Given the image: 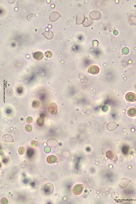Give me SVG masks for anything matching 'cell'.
<instances>
[{
    "label": "cell",
    "instance_id": "2",
    "mask_svg": "<svg viewBox=\"0 0 136 204\" xmlns=\"http://www.w3.org/2000/svg\"><path fill=\"white\" fill-rule=\"evenodd\" d=\"M54 188V186L52 183H47L44 187V194L47 195L52 194L53 192Z\"/></svg>",
    "mask_w": 136,
    "mask_h": 204
},
{
    "label": "cell",
    "instance_id": "9",
    "mask_svg": "<svg viewBox=\"0 0 136 204\" xmlns=\"http://www.w3.org/2000/svg\"><path fill=\"white\" fill-rule=\"evenodd\" d=\"M33 58L37 61H40L43 59L44 55L42 52L40 51L34 52L33 54Z\"/></svg>",
    "mask_w": 136,
    "mask_h": 204
},
{
    "label": "cell",
    "instance_id": "17",
    "mask_svg": "<svg viewBox=\"0 0 136 204\" xmlns=\"http://www.w3.org/2000/svg\"><path fill=\"white\" fill-rule=\"evenodd\" d=\"M127 114L129 116L134 117L136 116V108H132L128 109L127 111Z\"/></svg>",
    "mask_w": 136,
    "mask_h": 204
},
{
    "label": "cell",
    "instance_id": "31",
    "mask_svg": "<svg viewBox=\"0 0 136 204\" xmlns=\"http://www.w3.org/2000/svg\"><path fill=\"white\" fill-rule=\"evenodd\" d=\"M93 43L94 44H95V45H94V46H95V45L96 44L97 45V44L98 43V42H97V41L95 40L93 41Z\"/></svg>",
    "mask_w": 136,
    "mask_h": 204
},
{
    "label": "cell",
    "instance_id": "23",
    "mask_svg": "<svg viewBox=\"0 0 136 204\" xmlns=\"http://www.w3.org/2000/svg\"><path fill=\"white\" fill-rule=\"evenodd\" d=\"M31 144L32 146L34 147H37L39 146L38 143L35 140L32 141L31 142Z\"/></svg>",
    "mask_w": 136,
    "mask_h": 204
},
{
    "label": "cell",
    "instance_id": "6",
    "mask_svg": "<svg viewBox=\"0 0 136 204\" xmlns=\"http://www.w3.org/2000/svg\"><path fill=\"white\" fill-rule=\"evenodd\" d=\"M60 17L59 13L56 12H53L51 13L49 19L51 21L54 22L57 20Z\"/></svg>",
    "mask_w": 136,
    "mask_h": 204
},
{
    "label": "cell",
    "instance_id": "10",
    "mask_svg": "<svg viewBox=\"0 0 136 204\" xmlns=\"http://www.w3.org/2000/svg\"><path fill=\"white\" fill-rule=\"evenodd\" d=\"M3 141L5 142H14V138L11 135L6 134L4 135L2 137Z\"/></svg>",
    "mask_w": 136,
    "mask_h": 204
},
{
    "label": "cell",
    "instance_id": "4",
    "mask_svg": "<svg viewBox=\"0 0 136 204\" xmlns=\"http://www.w3.org/2000/svg\"><path fill=\"white\" fill-rule=\"evenodd\" d=\"M125 98L126 100L130 102H135L136 101V95L132 92H129L126 94Z\"/></svg>",
    "mask_w": 136,
    "mask_h": 204
},
{
    "label": "cell",
    "instance_id": "25",
    "mask_svg": "<svg viewBox=\"0 0 136 204\" xmlns=\"http://www.w3.org/2000/svg\"><path fill=\"white\" fill-rule=\"evenodd\" d=\"M122 53L124 55H126L128 54L129 52V50L127 47H124L122 50Z\"/></svg>",
    "mask_w": 136,
    "mask_h": 204
},
{
    "label": "cell",
    "instance_id": "13",
    "mask_svg": "<svg viewBox=\"0 0 136 204\" xmlns=\"http://www.w3.org/2000/svg\"><path fill=\"white\" fill-rule=\"evenodd\" d=\"M90 17L93 20H97L101 17V14L97 11H93L91 12L89 14Z\"/></svg>",
    "mask_w": 136,
    "mask_h": 204
},
{
    "label": "cell",
    "instance_id": "19",
    "mask_svg": "<svg viewBox=\"0 0 136 204\" xmlns=\"http://www.w3.org/2000/svg\"><path fill=\"white\" fill-rule=\"evenodd\" d=\"M26 149L24 147H21L19 148L18 152L20 155H24L26 152Z\"/></svg>",
    "mask_w": 136,
    "mask_h": 204
},
{
    "label": "cell",
    "instance_id": "30",
    "mask_svg": "<svg viewBox=\"0 0 136 204\" xmlns=\"http://www.w3.org/2000/svg\"><path fill=\"white\" fill-rule=\"evenodd\" d=\"M113 34L115 35H117L118 34V32L117 30H115L113 32Z\"/></svg>",
    "mask_w": 136,
    "mask_h": 204
},
{
    "label": "cell",
    "instance_id": "7",
    "mask_svg": "<svg viewBox=\"0 0 136 204\" xmlns=\"http://www.w3.org/2000/svg\"><path fill=\"white\" fill-rule=\"evenodd\" d=\"M88 72L91 74L96 75L99 72L100 70L99 67L95 65H92L89 67L88 70Z\"/></svg>",
    "mask_w": 136,
    "mask_h": 204
},
{
    "label": "cell",
    "instance_id": "27",
    "mask_svg": "<svg viewBox=\"0 0 136 204\" xmlns=\"http://www.w3.org/2000/svg\"><path fill=\"white\" fill-rule=\"evenodd\" d=\"M26 122L28 123H31L33 122V118L31 117H28L26 119Z\"/></svg>",
    "mask_w": 136,
    "mask_h": 204
},
{
    "label": "cell",
    "instance_id": "22",
    "mask_svg": "<svg viewBox=\"0 0 136 204\" xmlns=\"http://www.w3.org/2000/svg\"><path fill=\"white\" fill-rule=\"evenodd\" d=\"M53 55L52 52L50 51H47L45 52V56L46 57L48 58L51 57Z\"/></svg>",
    "mask_w": 136,
    "mask_h": 204
},
{
    "label": "cell",
    "instance_id": "8",
    "mask_svg": "<svg viewBox=\"0 0 136 204\" xmlns=\"http://www.w3.org/2000/svg\"><path fill=\"white\" fill-rule=\"evenodd\" d=\"M131 181V180L127 178H123L121 180L119 185L121 188H125L128 186Z\"/></svg>",
    "mask_w": 136,
    "mask_h": 204
},
{
    "label": "cell",
    "instance_id": "3",
    "mask_svg": "<svg viewBox=\"0 0 136 204\" xmlns=\"http://www.w3.org/2000/svg\"><path fill=\"white\" fill-rule=\"evenodd\" d=\"M58 110L57 105L55 103H52L49 105L48 107V111L49 113L51 114H56L57 113Z\"/></svg>",
    "mask_w": 136,
    "mask_h": 204
},
{
    "label": "cell",
    "instance_id": "26",
    "mask_svg": "<svg viewBox=\"0 0 136 204\" xmlns=\"http://www.w3.org/2000/svg\"><path fill=\"white\" fill-rule=\"evenodd\" d=\"M1 203L2 204H7L8 203V199L5 198H3L1 200Z\"/></svg>",
    "mask_w": 136,
    "mask_h": 204
},
{
    "label": "cell",
    "instance_id": "12",
    "mask_svg": "<svg viewBox=\"0 0 136 204\" xmlns=\"http://www.w3.org/2000/svg\"><path fill=\"white\" fill-rule=\"evenodd\" d=\"M85 18V16L84 14L80 13L77 14L76 18V24H82L84 22Z\"/></svg>",
    "mask_w": 136,
    "mask_h": 204
},
{
    "label": "cell",
    "instance_id": "11",
    "mask_svg": "<svg viewBox=\"0 0 136 204\" xmlns=\"http://www.w3.org/2000/svg\"><path fill=\"white\" fill-rule=\"evenodd\" d=\"M46 160L47 162L49 164H54L58 161V158L55 155H51L48 157Z\"/></svg>",
    "mask_w": 136,
    "mask_h": 204
},
{
    "label": "cell",
    "instance_id": "33",
    "mask_svg": "<svg viewBox=\"0 0 136 204\" xmlns=\"http://www.w3.org/2000/svg\"><path fill=\"white\" fill-rule=\"evenodd\" d=\"M135 153H136V149H135Z\"/></svg>",
    "mask_w": 136,
    "mask_h": 204
},
{
    "label": "cell",
    "instance_id": "18",
    "mask_svg": "<svg viewBox=\"0 0 136 204\" xmlns=\"http://www.w3.org/2000/svg\"><path fill=\"white\" fill-rule=\"evenodd\" d=\"M92 23V19L89 18H86L83 23V25L85 27H88L91 25Z\"/></svg>",
    "mask_w": 136,
    "mask_h": 204
},
{
    "label": "cell",
    "instance_id": "20",
    "mask_svg": "<svg viewBox=\"0 0 136 204\" xmlns=\"http://www.w3.org/2000/svg\"><path fill=\"white\" fill-rule=\"evenodd\" d=\"M25 129L28 132H31L33 130V127L31 125L26 124L25 127Z\"/></svg>",
    "mask_w": 136,
    "mask_h": 204
},
{
    "label": "cell",
    "instance_id": "16",
    "mask_svg": "<svg viewBox=\"0 0 136 204\" xmlns=\"http://www.w3.org/2000/svg\"><path fill=\"white\" fill-rule=\"evenodd\" d=\"M45 123L44 117H40L38 118L36 121V123L38 126L39 127H42L44 126Z\"/></svg>",
    "mask_w": 136,
    "mask_h": 204
},
{
    "label": "cell",
    "instance_id": "24",
    "mask_svg": "<svg viewBox=\"0 0 136 204\" xmlns=\"http://www.w3.org/2000/svg\"><path fill=\"white\" fill-rule=\"evenodd\" d=\"M34 154V151L33 149H29L28 150L27 152V154L28 157H31Z\"/></svg>",
    "mask_w": 136,
    "mask_h": 204
},
{
    "label": "cell",
    "instance_id": "34",
    "mask_svg": "<svg viewBox=\"0 0 136 204\" xmlns=\"http://www.w3.org/2000/svg\"></svg>",
    "mask_w": 136,
    "mask_h": 204
},
{
    "label": "cell",
    "instance_id": "32",
    "mask_svg": "<svg viewBox=\"0 0 136 204\" xmlns=\"http://www.w3.org/2000/svg\"><path fill=\"white\" fill-rule=\"evenodd\" d=\"M6 161H7V160L6 159H5L4 160H3V162L5 163H6L7 162H6Z\"/></svg>",
    "mask_w": 136,
    "mask_h": 204
},
{
    "label": "cell",
    "instance_id": "21",
    "mask_svg": "<svg viewBox=\"0 0 136 204\" xmlns=\"http://www.w3.org/2000/svg\"><path fill=\"white\" fill-rule=\"evenodd\" d=\"M40 103L39 102V101L37 100H35L34 101L33 103H32V106L34 108H37L39 107L40 106Z\"/></svg>",
    "mask_w": 136,
    "mask_h": 204
},
{
    "label": "cell",
    "instance_id": "15",
    "mask_svg": "<svg viewBox=\"0 0 136 204\" xmlns=\"http://www.w3.org/2000/svg\"><path fill=\"white\" fill-rule=\"evenodd\" d=\"M43 35L47 39L51 40L53 38L54 34L52 32L50 31H45L43 33Z\"/></svg>",
    "mask_w": 136,
    "mask_h": 204
},
{
    "label": "cell",
    "instance_id": "14",
    "mask_svg": "<svg viewBox=\"0 0 136 204\" xmlns=\"http://www.w3.org/2000/svg\"><path fill=\"white\" fill-rule=\"evenodd\" d=\"M118 125L116 123L111 122L107 124V128L109 130L113 131L117 128Z\"/></svg>",
    "mask_w": 136,
    "mask_h": 204
},
{
    "label": "cell",
    "instance_id": "29",
    "mask_svg": "<svg viewBox=\"0 0 136 204\" xmlns=\"http://www.w3.org/2000/svg\"><path fill=\"white\" fill-rule=\"evenodd\" d=\"M108 106L107 105H104L103 106L102 109L103 111L104 112H106L108 110Z\"/></svg>",
    "mask_w": 136,
    "mask_h": 204
},
{
    "label": "cell",
    "instance_id": "28",
    "mask_svg": "<svg viewBox=\"0 0 136 204\" xmlns=\"http://www.w3.org/2000/svg\"><path fill=\"white\" fill-rule=\"evenodd\" d=\"M51 149L50 147H45L44 148V151L45 153H48L50 152Z\"/></svg>",
    "mask_w": 136,
    "mask_h": 204
},
{
    "label": "cell",
    "instance_id": "1",
    "mask_svg": "<svg viewBox=\"0 0 136 204\" xmlns=\"http://www.w3.org/2000/svg\"><path fill=\"white\" fill-rule=\"evenodd\" d=\"M84 186L82 184H77L75 185L73 188L72 191L73 194L78 195L82 193Z\"/></svg>",
    "mask_w": 136,
    "mask_h": 204
},
{
    "label": "cell",
    "instance_id": "5",
    "mask_svg": "<svg viewBox=\"0 0 136 204\" xmlns=\"http://www.w3.org/2000/svg\"><path fill=\"white\" fill-rule=\"evenodd\" d=\"M47 143L49 146L51 147L55 148L57 147L58 145V142L55 138H50L47 141Z\"/></svg>",
    "mask_w": 136,
    "mask_h": 204
}]
</instances>
